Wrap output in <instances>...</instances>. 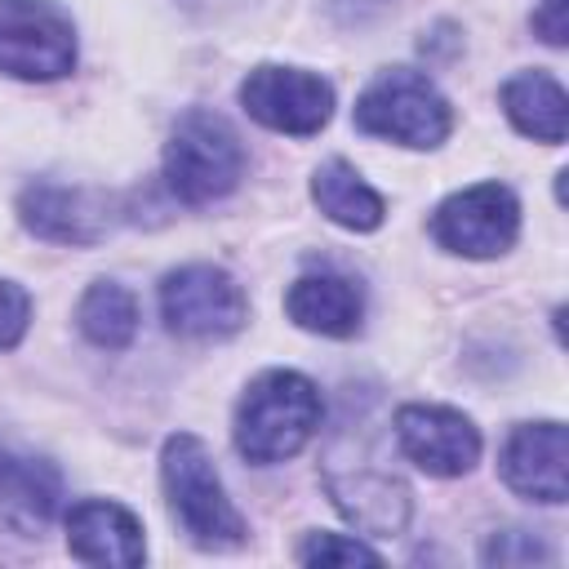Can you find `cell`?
I'll list each match as a JSON object with an SVG mask.
<instances>
[{"label": "cell", "instance_id": "21", "mask_svg": "<svg viewBox=\"0 0 569 569\" xmlns=\"http://www.w3.org/2000/svg\"><path fill=\"white\" fill-rule=\"evenodd\" d=\"M533 31L547 44H565V0H542L533 13Z\"/></svg>", "mask_w": 569, "mask_h": 569}, {"label": "cell", "instance_id": "14", "mask_svg": "<svg viewBox=\"0 0 569 569\" xmlns=\"http://www.w3.org/2000/svg\"><path fill=\"white\" fill-rule=\"evenodd\" d=\"M284 311L298 329L307 333H325V338H351L360 329V316H365V298L360 289L347 280V276H333V271H316V276H302L293 280L289 298H284Z\"/></svg>", "mask_w": 569, "mask_h": 569}, {"label": "cell", "instance_id": "1", "mask_svg": "<svg viewBox=\"0 0 569 569\" xmlns=\"http://www.w3.org/2000/svg\"><path fill=\"white\" fill-rule=\"evenodd\" d=\"M320 413L325 409L311 378L293 369H267L236 405V449L258 467L284 462L316 436Z\"/></svg>", "mask_w": 569, "mask_h": 569}, {"label": "cell", "instance_id": "15", "mask_svg": "<svg viewBox=\"0 0 569 569\" xmlns=\"http://www.w3.org/2000/svg\"><path fill=\"white\" fill-rule=\"evenodd\" d=\"M502 111L507 120L533 138V142H565V129H569V98L560 89L556 76L547 71H520L502 84Z\"/></svg>", "mask_w": 569, "mask_h": 569}, {"label": "cell", "instance_id": "19", "mask_svg": "<svg viewBox=\"0 0 569 569\" xmlns=\"http://www.w3.org/2000/svg\"><path fill=\"white\" fill-rule=\"evenodd\" d=\"M27 320H31V298L13 280H0V351L18 347V338L27 333Z\"/></svg>", "mask_w": 569, "mask_h": 569}, {"label": "cell", "instance_id": "4", "mask_svg": "<svg viewBox=\"0 0 569 569\" xmlns=\"http://www.w3.org/2000/svg\"><path fill=\"white\" fill-rule=\"evenodd\" d=\"M244 173V147L236 129L213 111H187L164 147V182L187 204H209L236 191Z\"/></svg>", "mask_w": 569, "mask_h": 569}, {"label": "cell", "instance_id": "8", "mask_svg": "<svg viewBox=\"0 0 569 569\" xmlns=\"http://www.w3.org/2000/svg\"><path fill=\"white\" fill-rule=\"evenodd\" d=\"M240 107L276 133L311 138L333 116V89L298 67H253L240 84Z\"/></svg>", "mask_w": 569, "mask_h": 569}, {"label": "cell", "instance_id": "17", "mask_svg": "<svg viewBox=\"0 0 569 569\" xmlns=\"http://www.w3.org/2000/svg\"><path fill=\"white\" fill-rule=\"evenodd\" d=\"M80 333L93 342V347H107V351H124L138 333V302L124 284L116 280H98L89 284V293L80 298Z\"/></svg>", "mask_w": 569, "mask_h": 569}, {"label": "cell", "instance_id": "2", "mask_svg": "<svg viewBox=\"0 0 569 569\" xmlns=\"http://www.w3.org/2000/svg\"><path fill=\"white\" fill-rule=\"evenodd\" d=\"M160 480H164L173 520L182 525V533L196 547L227 551V547H240L244 542V520L231 507V498H227V489L218 480L213 453H209V445L200 436L178 431V436L164 440Z\"/></svg>", "mask_w": 569, "mask_h": 569}, {"label": "cell", "instance_id": "10", "mask_svg": "<svg viewBox=\"0 0 569 569\" xmlns=\"http://www.w3.org/2000/svg\"><path fill=\"white\" fill-rule=\"evenodd\" d=\"M502 480L529 502H565L569 436L560 422H520L502 445Z\"/></svg>", "mask_w": 569, "mask_h": 569}, {"label": "cell", "instance_id": "20", "mask_svg": "<svg viewBox=\"0 0 569 569\" xmlns=\"http://www.w3.org/2000/svg\"><path fill=\"white\" fill-rule=\"evenodd\" d=\"M485 560L489 565H533V560H547V551L529 538V533H498L489 547H485Z\"/></svg>", "mask_w": 569, "mask_h": 569}, {"label": "cell", "instance_id": "18", "mask_svg": "<svg viewBox=\"0 0 569 569\" xmlns=\"http://www.w3.org/2000/svg\"><path fill=\"white\" fill-rule=\"evenodd\" d=\"M298 560L302 565H382V556L360 542V538H347V533H316L298 547Z\"/></svg>", "mask_w": 569, "mask_h": 569}, {"label": "cell", "instance_id": "7", "mask_svg": "<svg viewBox=\"0 0 569 569\" xmlns=\"http://www.w3.org/2000/svg\"><path fill=\"white\" fill-rule=\"evenodd\" d=\"M516 231L520 204L502 182H476L467 191H453L431 218V236L462 258H498L516 244Z\"/></svg>", "mask_w": 569, "mask_h": 569}, {"label": "cell", "instance_id": "6", "mask_svg": "<svg viewBox=\"0 0 569 569\" xmlns=\"http://www.w3.org/2000/svg\"><path fill=\"white\" fill-rule=\"evenodd\" d=\"M160 316L182 338H231L244 316V289L213 262H191L164 276L160 284Z\"/></svg>", "mask_w": 569, "mask_h": 569}, {"label": "cell", "instance_id": "13", "mask_svg": "<svg viewBox=\"0 0 569 569\" xmlns=\"http://www.w3.org/2000/svg\"><path fill=\"white\" fill-rule=\"evenodd\" d=\"M62 502V476L53 462L0 449V520L18 533H40Z\"/></svg>", "mask_w": 569, "mask_h": 569}, {"label": "cell", "instance_id": "16", "mask_svg": "<svg viewBox=\"0 0 569 569\" xmlns=\"http://www.w3.org/2000/svg\"><path fill=\"white\" fill-rule=\"evenodd\" d=\"M311 200L320 204V213L347 231H373L382 227V196L347 164V160H325L311 178Z\"/></svg>", "mask_w": 569, "mask_h": 569}, {"label": "cell", "instance_id": "5", "mask_svg": "<svg viewBox=\"0 0 569 569\" xmlns=\"http://www.w3.org/2000/svg\"><path fill=\"white\" fill-rule=\"evenodd\" d=\"M76 67V27L49 0H0V71L58 80Z\"/></svg>", "mask_w": 569, "mask_h": 569}, {"label": "cell", "instance_id": "12", "mask_svg": "<svg viewBox=\"0 0 569 569\" xmlns=\"http://www.w3.org/2000/svg\"><path fill=\"white\" fill-rule=\"evenodd\" d=\"M67 547L84 565H120V569H133L147 556L142 520L107 498H84L67 511Z\"/></svg>", "mask_w": 569, "mask_h": 569}, {"label": "cell", "instance_id": "11", "mask_svg": "<svg viewBox=\"0 0 569 569\" xmlns=\"http://www.w3.org/2000/svg\"><path fill=\"white\" fill-rule=\"evenodd\" d=\"M18 218L27 231H36L40 240H53V244H93L111 227L107 196H98L89 187H53V182L27 187L18 196Z\"/></svg>", "mask_w": 569, "mask_h": 569}, {"label": "cell", "instance_id": "3", "mask_svg": "<svg viewBox=\"0 0 569 569\" xmlns=\"http://www.w3.org/2000/svg\"><path fill=\"white\" fill-rule=\"evenodd\" d=\"M356 129L400 147H440L453 129V111L422 71L391 67L356 98Z\"/></svg>", "mask_w": 569, "mask_h": 569}, {"label": "cell", "instance_id": "9", "mask_svg": "<svg viewBox=\"0 0 569 569\" xmlns=\"http://www.w3.org/2000/svg\"><path fill=\"white\" fill-rule=\"evenodd\" d=\"M396 440L405 458L427 476H462L480 458V431L471 427L467 413L449 405H400Z\"/></svg>", "mask_w": 569, "mask_h": 569}]
</instances>
